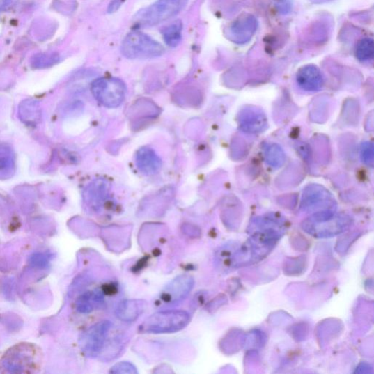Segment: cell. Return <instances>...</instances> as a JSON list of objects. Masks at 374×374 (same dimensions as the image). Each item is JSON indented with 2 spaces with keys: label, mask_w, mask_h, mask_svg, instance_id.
Here are the masks:
<instances>
[{
  "label": "cell",
  "mask_w": 374,
  "mask_h": 374,
  "mask_svg": "<svg viewBox=\"0 0 374 374\" xmlns=\"http://www.w3.org/2000/svg\"><path fill=\"white\" fill-rule=\"evenodd\" d=\"M104 297L99 291H88L82 294L77 302V309L81 313H88L103 304Z\"/></svg>",
  "instance_id": "9a60e30c"
},
{
  "label": "cell",
  "mask_w": 374,
  "mask_h": 374,
  "mask_svg": "<svg viewBox=\"0 0 374 374\" xmlns=\"http://www.w3.org/2000/svg\"><path fill=\"white\" fill-rule=\"evenodd\" d=\"M139 169L146 175L156 173L161 167V159L152 148H142L137 155Z\"/></svg>",
  "instance_id": "7c38bea8"
},
{
  "label": "cell",
  "mask_w": 374,
  "mask_h": 374,
  "mask_svg": "<svg viewBox=\"0 0 374 374\" xmlns=\"http://www.w3.org/2000/svg\"><path fill=\"white\" fill-rule=\"evenodd\" d=\"M19 0H0V11H7L13 8Z\"/></svg>",
  "instance_id": "cb8c5ba5"
},
{
  "label": "cell",
  "mask_w": 374,
  "mask_h": 374,
  "mask_svg": "<svg viewBox=\"0 0 374 374\" xmlns=\"http://www.w3.org/2000/svg\"><path fill=\"white\" fill-rule=\"evenodd\" d=\"M121 52L128 59H151L162 56L164 49L151 37L143 33L134 31L124 39Z\"/></svg>",
  "instance_id": "3957f363"
},
{
  "label": "cell",
  "mask_w": 374,
  "mask_h": 374,
  "mask_svg": "<svg viewBox=\"0 0 374 374\" xmlns=\"http://www.w3.org/2000/svg\"><path fill=\"white\" fill-rule=\"evenodd\" d=\"M111 328L110 321H101L88 327L79 339L83 353L88 357H98L106 345Z\"/></svg>",
  "instance_id": "5b68a950"
},
{
  "label": "cell",
  "mask_w": 374,
  "mask_h": 374,
  "mask_svg": "<svg viewBox=\"0 0 374 374\" xmlns=\"http://www.w3.org/2000/svg\"><path fill=\"white\" fill-rule=\"evenodd\" d=\"M59 55L52 54H38L31 59V65L36 69H42L52 67L58 63Z\"/></svg>",
  "instance_id": "ffe728a7"
},
{
  "label": "cell",
  "mask_w": 374,
  "mask_h": 374,
  "mask_svg": "<svg viewBox=\"0 0 374 374\" xmlns=\"http://www.w3.org/2000/svg\"><path fill=\"white\" fill-rule=\"evenodd\" d=\"M51 257L49 254L37 252L29 258V264L36 267L43 268L50 262Z\"/></svg>",
  "instance_id": "44dd1931"
},
{
  "label": "cell",
  "mask_w": 374,
  "mask_h": 374,
  "mask_svg": "<svg viewBox=\"0 0 374 374\" xmlns=\"http://www.w3.org/2000/svg\"><path fill=\"white\" fill-rule=\"evenodd\" d=\"M125 0H112L108 8L109 13H114L116 12L123 4L125 3Z\"/></svg>",
  "instance_id": "d4e9b609"
},
{
  "label": "cell",
  "mask_w": 374,
  "mask_h": 374,
  "mask_svg": "<svg viewBox=\"0 0 374 374\" xmlns=\"http://www.w3.org/2000/svg\"><path fill=\"white\" fill-rule=\"evenodd\" d=\"M361 159L364 163L371 167L373 166L374 162V150L373 146L371 143L365 142L361 145Z\"/></svg>",
  "instance_id": "7402d4cb"
},
{
  "label": "cell",
  "mask_w": 374,
  "mask_h": 374,
  "mask_svg": "<svg viewBox=\"0 0 374 374\" xmlns=\"http://www.w3.org/2000/svg\"><path fill=\"white\" fill-rule=\"evenodd\" d=\"M309 1L313 4H324L330 3L333 1V0H309Z\"/></svg>",
  "instance_id": "484cf974"
},
{
  "label": "cell",
  "mask_w": 374,
  "mask_h": 374,
  "mask_svg": "<svg viewBox=\"0 0 374 374\" xmlns=\"http://www.w3.org/2000/svg\"><path fill=\"white\" fill-rule=\"evenodd\" d=\"M190 322L189 313L185 311H159L148 318L140 326L143 334H172L180 332Z\"/></svg>",
  "instance_id": "6da1fadb"
},
{
  "label": "cell",
  "mask_w": 374,
  "mask_h": 374,
  "mask_svg": "<svg viewBox=\"0 0 374 374\" xmlns=\"http://www.w3.org/2000/svg\"><path fill=\"white\" fill-rule=\"evenodd\" d=\"M188 0H157L154 4L139 11L134 22L139 25L151 26L174 17L186 7Z\"/></svg>",
  "instance_id": "7a4b0ae2"
},
{
  "label": "cell",
  "mask_w": 374,
  "mask_h": 374,
  "mask_svg": "<svg viewBox=\"0 0 374 374\" xmlns=\"http://www.w3.org/2000/svg\"><path fill=\"white\" fill-rule=\"evenodd\" d=\"M95 99L107 108H117L123 102L126 94L125 83L116 78H100L91 86Z\"/></svg>",
  "instance_id": "277c9868"
},
{
  "label": "cell",
  "mask_w": 374,
  "mask_h": 374,
  "mask_svg": "<svg viewBox=\"0 0 374 374\" xmlns=\"http://www.w3.org/2000/svg\"><path fill=\"white\" fill-rule=\"evenodd\" d=\"M182 23L177 21L163 29L164 40L169 47L176 48L180 43L182 38Z\"/></svg>",
  "instance_id": "2e32d148"
},
{
  "label": "cell",
  "mask_w": 374,
  "mask_h": 374,
  "mask_svg": "<svg viewBox=\"0 0 374 374\" xmlns=\"http://www.w3.org/2000/svg\"><path fill=\"white\" fill-rule=\"evenodd\" d=\"M15 166V154L12 147L0 142V173H10Z\"/></svg>",
  "instance_id": "e0dca14e"
},
{
  "label": "cell",
  "mask_w": 374,
  "mask_h": 374,
  "mask_svg": "<svg viewBox=\"0 0 374 374\" xmlns=\"http://www.w3.org/2000/svg\"><path fill=\"white\" fill-rule=\"evenodd\" d=\"M374 56V46L372 38H366L358 42L356 49V56L361 62L372 61Z\"/></svg>",
  "instance_id": "ac0fdd59"
},
{
  "label": "cell",
  "mask_w": 374,
  "mask_h": 374,
  "mask_svg": "<svg viewBox=\"0 0 374 374\" xmlns=\"http://www.w3.org/2000/svg\"><path fill=\"white\" fill-rule=\"evenodd\" d=\"M19 116L24 124L36 126L42 119V109L40 103L33 99L22 101L19 107Z\"/></svg>",
  "instance_id": "4fadbf2b"
},
{
  "label": "cell",
  "mask_w": 374,
  "mask_h": 374,
  "mask_svg": "<svg viewBox=\"0 0 374 374\" xmlns=\"http://www.w3.org/2000/svg\"><path fill=\"white\" fill-rule=\"evenodd\" d=\"M240 125L244 131L257 133L265 130L267 120L265 115L260 111L247 109L241 116Z\"/></svg>",
  "instance_id": "5bb4252c"
},
{
  "label": "cell",
  "mask_w": 374,
  "mask_h": 374,
  "mask_svg": "<svg viewBox=\"0 0 374 374\" xmlns=\"http://www.w3.org/2000/svg\"><path fill=\"white\" fill-rule=\"evenodd\" d=\"M296 81L299 86L307 92L320 91L324 84V78L320 70L315 65H306L296 75Z\"/></svg>",
  "instance_id": "9c48e42d"
},
{
  "label": "cell",
  "mask_w": 374,
  "mask_h": 374,
  "mask_svg": "<svg viewBox=\"0 0 374 374\" xmlns=\"http://www.w3.org/2000/svg\"><path fill=\"white\" fill-rule=\"evenodd\" d=\"M111 373L137 374L138 371L134 365L129 362H121L114 365L110 371Z\"/></svg>",
  "instance_id": "603a6c76"
},
{
  "label": "cell",
  "mask_w": 374,
  "mask_h": 374,
  "mask_svg": "<svg viewBox=\"0 0 374 374\" xmlns=\"http://www.w3.org/2000/svg\"><path fill=\"white\" fill-rule=\"evenodd\" d=\"M194 281L189 275L178 276L164 288L161 294L162 300L169 304L180 302L193 289Z\"/></svg>",
  "instance_id": "52a82bcc"
},
{
  "label": "cell",
  "mask_w": 374,
  "mask_h": 374,
  "mask_svg": "<svg viewBox=\"0 0 374 374\" xmlns=\"http://www.w3.org/2000/svg\"><path fill=\"white\" fill-rule=\"evenodd\" d=\"M333 203L331 193L320 185H309L304 192L302 204L306 208H318Z\"/></svg>",
  "instance_id": "30bf717a"
},
{
  "label": "cell",
  "mask_w": 374,
  "mask_h": 374,
  "mask_svg": "<svg viewBox=\"0 0 374 374\" xmlns=\"http://www.w3.org/2000/svg\"><path fill=\"white\" fill-rule=\"evenodd\" d=\"M33 354L26 346H19L10 351L4 357L2 366L10 373H23L31 368Z\"/></svg>",
  "instance_id": "ba28073f"
},
{
  "label": "cell",
  "mask_w": 374,
  "mask_h": 374,
  "mask_svg": "<svg viewBox=\"0 0 374 374\" xmlns=\"http://www.w3.org/2000/svg\"><path fill=\"white\" fill-rule=\"evenodd\" d=\"M258 26L256 17L250 13H243L228 26L224 34L233 42L245 44L256 34Z\"/></svg>",
  "instance_id": "8992f818"
},
{
  "label": "cell",
  "mask_w": 374,
  "mask_h": 374,
  "mask_svg": "<svg viewBox=\"0 0 374 374\" xmlns=\"http://www.w3.org/2000/svg\"><path fill=\"white\" fill-rule=\"evenodd\" d=\"M146 306V302L141 299L126 300L118 305L116 315L122 321L133 322L141 315Z\"/></svg>",
  "instance_id": "8fae6325"
},
{
  "label": "cell",
  "mask_w": 374,
  "mask_h": 374,
  "mask_svg": "<svg viewBox=\"0 0 374 374\" xmlns=\"http://www.w3.org/2000/svg\"><path fill=\"white\" fill-rule=\"evenodd\" d=\"M265 159L267 164L273 168H279L286 161V155L279 146L274 144L267 149Z\"/></svg>",
  "instance_id": "d6986e66"
}]
</instances>
